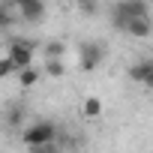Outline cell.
<instances>
[{"label":"cell","mask_w":153,"mask_h":153,"mask_svg":"<svg viewBox=\"0 0 153 153\" xmlns=\"http://www.w3.org/2000/svg\"><path fill=\"white\" fill-rule=\"evenodd\" d=\"M57 132H60V126H57V123H51V120H36V123L24 126L21 141H24L27 147H33V150H45V147H51V144H54Z\"/></svg>","instance_id":"6da1fadb"},{"label":"cell","mask_w":153,"mask_h":153,"mask_svg":"<svg viewBox=\"0 0 153 153\" xmlns=\"http://www.w3.org/2000/svg\"><path fill=\"white\" fill-rule=\"evenodd\" d=\"M147 9H150L147 0H117L114 9H111V21H114L117 30H123L126 18H132V15H150Z\"/></svg>","instance_id":"7a4b0ae2"},{"label":"cell","mask_w":153,"mask_h":153,"mask_svg":"<svg viewBox=\"0 0 153 153\" xmlns=\"http://www.w3.org/2000/svg\"><path fill=\"white\" fill-rule=\"evenodd\" d=\"M33 51H36V45H33L30 39H12V42L6 45V57L12 60L15 69L30 66V63H33Z\"/></svg>","instance_id":"3957f363"},{"label":"cell","mask_w":153,"mask_h":153,"mask_svg":"<svg viewBox=\"0 0 153 153\" xmlns=\"http://www.w3.org/2000/svg\"><path fill=\"white\" fill-rule=\"evenodd\" d=\"M12 3L24 24H39L45 18V0H12Z\"/></svg>","instance_id":"277c9868"},{"label":"cell","mask_w":153,"mask_h":153,"mask_svg":"<svg viewBox=\"0 0 153 153\" xmlns=\"http://www.w3.org/2000/svg\"><path fill=\"white\" fill-rule=\"evenodd\" d=\"M105 54H108V45H102V42H84L81 45V69L84 72L99 69L102 60H105Z\"/></svg>","instance_id":"5b68a950"},{"label":"cell","mask_w":153,"mask_h":153,"mask_svg":"<svg viewBox=\"0 0 153 153\" xmlns=\"http://www.w3.org/2000/svg\"><path fill=\"white\" fill-rule=\"evenodd\" d=\"M120 33H126V36H132V39H147V36L153 33L150 15H132V18H126V24H123Z\"/></svg>","instance_id":"8992f818"},{"label":"cell","mask_w":153,"mask_h":153,"mask_svg":"<svg viewBox=\"0 0 153 153\" xmlns=\"http://www.w3.org/2000/svg\"><path fill=\"white\" fill-rule=\"evenodd\" d=\"M129 78L138 81L141 87H153V60H141V63L129 66Z\"/></svg>","instance_id":"52a82bcc"},{"label":"cell","mask_w":153,"mask_h":153,"mask_svg":"<svg viewBox=\"0 0 153 153\" xmlns=\"http://www.w3.org/2000/svg\"><path fill=\"white\" fill-rule=\"evenodd\" d=\"M15 72H18V84H21L24 90L36 87V84H39V78H42V69H39V66H33V63H30V66H21V69H15Z\"/></svg>","instance_id":"ba28073f"},{"label":"cell","mask_w":153,"mask_h":153,"mask_svg":"<svg viewBox=\"0 0 153 153\" xmlns=\"http://www.w3.org/2000/svg\"><path fill=\"white\" fill-rule=\"evenodd\" d=\"M18 12H15V3L12 0H0V30H9L15 24Z\"/></svg>","instance_id":"9c48e42d"},{"label":"cell","mask_w":153,"mask_h":153,"mask_svg":"<svg viewBox=\"0 0 153 153\" xmlns=\"http://www.w3.org/2000/svg\"><path fill=\"white\" fill-rule=\"evenodd\" d=\"M102 111H105V105H102V99H99V96H87V99L81 102V114H84L87 120L102 117Z\"/></svg>","instance_id":"30bf717a"},{"label":"cell","mask_w":153,"mask_h":153,"mask_svg":"<svg viewBox=\"0 0 153 153\" xmlns=\"http://www.w3.org/2000/svg\"><path fill=\"white\" fill-rule=\"evenodd\" d=\"M42 75H51V78H63V75H66L63 60H60V57H45V69H42Z\"/></svg>","instance_id":"8fae6325"},{"label":"cell","mask_w":153,"mask_h":153,"mask_svg":"<svg viewBox=\"0 0 153 153\" xmlns=\"http://www.w3.org/2000/svg\"><path fill=\"white\" fill-rule=\"evenodd\" d=\"M21 120H24V108H21V105H12V108L6 111V123L15 129V126H21Z\"/></svg>","instance_id":"7c38bea8"},{"label":"cell","mask_w":153,"mask_h":153,"mask_svg":"<svg viewBox=\"0 0 153 153\" xmlns=\"http://www.w3.org/2000/svg\"><path fill=\"white\" fill-rule=\"evenodd\" d=\"M9 75H15V66H12V60L3 54V57H0V81L9 78Z\"/></svg>","instance_id":"4fadbf2b"},{"label":"cell","mask_w":153,"mask_h":153,"mask_svg":"<svg viewBox=\"0 0 153 153\" xmlns=\"http://www.w3.org/2000/svg\"><path fill=\"white\" fill-rule=\"evenodd\" d=\"M63 51H66L63 42H48L45 45V57H63Z\"/></svg>","instance_id":"5bb4252c"},{"label":"cell","mask_w":153,"mask_h":153,"mask_svg":"<svg viewBox=\"0 0 153 153\" xmlns=\"http://www.w3.org/2000/svg\"><path fill=\"white\" fill-rule=\"evenodd\" d=\"M78 6H87V3H96V0H75Z\"/></svg>","instance_id":"9a60e30c"}]
</instances>
